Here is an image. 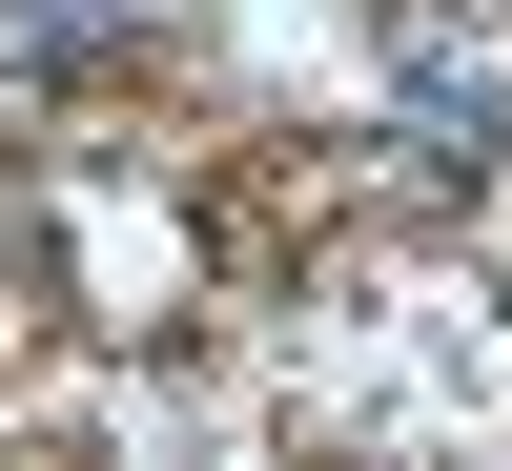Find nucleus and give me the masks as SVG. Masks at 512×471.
Masks as SVG:
<instances>
[{"label": "nucleus", "mask_w": 512, "mask_h": 471, "mask_svg": "<svg viewBox=\"0 0 512 471\" xmlns=\"http://www.w3.org/2000/svg\"><path fill=\"white\" fill-rule=\"evenodd\" d=\"M390 82H410V144H431V164H492V144H512V82H492V62H451L431 21L390 41Z\"/></svg>", "instance_id": "nucleus-1"}, {"label": "nucleus", "mask_w": 512, "mask_h": 471, "mask_svg": "<svg viewBox=\"0 0 512 471\" xmlns=\"http://www.w3.org/2000/svg\"><path fill=\"white\" fill-rule=\"evenodd\" d=\"M144 41V0H0V82H82Z\"/></svg>", "instance_id": "nucleus-2"}]
</instances>
